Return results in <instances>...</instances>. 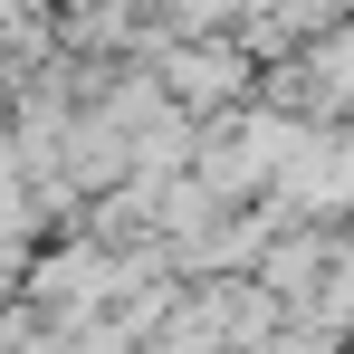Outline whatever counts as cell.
<instances>
[{
    "mask_svg": "<svg viewBox=\"0 0 354 354\" xmlns=\"http://www.w3.org/2000/svg\"><path fill=\"white\" fill-rule=\"evenodd\" d=\"M173 86H182V96H221V86H239V67H230V48H182Z\"/></svg>",
    "mask_w": 354,
    "mask_h": 354,
    "instance_id": "obj_1",
    "label": "cell"
},
{
    "mask_svg": "<svg viewBox=\"0 0 354 354\" xmlns=\"http://www.w3.org/2000/svg\"><path fill=\"white\" fill-rule=\"evenodd\" d=\"M29 230V201H19V182H10V153H0V239Z\"/></svg>",
    "mask_w": 354,
    "mask_h": 354,
    "instance_id": "obj_2",
    "label": "cell"
}]
</instances>
